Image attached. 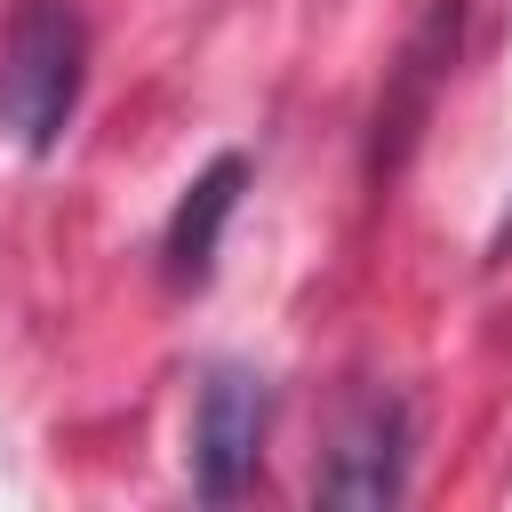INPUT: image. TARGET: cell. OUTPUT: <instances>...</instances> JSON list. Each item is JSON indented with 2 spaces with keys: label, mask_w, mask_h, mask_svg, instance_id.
Returning <instances> with one entry per match:
<instances>
[{
  "label": "cell",
  "mask_w": 512,
  "mask_h": 512,
  "mask_svg": "<svg viewBox=\"0 0 512 512\" xmlns=\"http://www.w3.org/2000/svg\"><path fill=\"white\" fill-rule=\"evenodd\" d=\"M88 88V24L72 0H16L0 40V136L16 152H56Z\"/></svg>",
  "instance_id": "obj_1"
},
{
  "label": "cell",
  "mask_w": 512,
  "mask_h": 512,
  "mask_svg": "<svg viewBox=\"0 0 512 512\" xmlns=\"http://www.w3.org/2000/svg\"><path fill=\"white\" fill-rule=\"evenodd\" d=\"M272 432V384L248 360H208L192 392V496L232 504Z\"/></svg>",
  "instance_id": "obj_2"
},
{
  "label": "cell",
  "mask_w": 512,
  "mask_h": 512,
  "mask_svg": "<svg viewBox=\"0 0 512 512\" xmlns=\"http://www.w3.org/2000/svg\"><path fill=\"white\" fill-rule=\"evenodd\" d=\"M312 496L320 504H400L408 496V408L392 392L352 408V424L336 432Z\"/></svg>",
  "instance_id": "obj_3"
},
{
  "label": "cell",
  "mask_w": 512,
  "mask_h": 512,
  "mask_svg": "<svg viewBox=\"0 0 512 512\" xmlns=\"http://www.w3.org/2000/svg\"><path fill=\"white\" fill-rule=\"evenodd\" d=\"M240 192H248V160H240V152H216V160L184 184V200L168 208L160 272H168V288H176V296H192V288H208V280H216V248H224V224H232Z\"/></svg>",
  "instance_id": "obj_4"
},
{
  "label": "cell",
  "mask_w": 512,
  "mask_h": 512,
  "mask_svg": "<svg viewBox=\"0 0 512 512\" xmlns=\"http://www.w3.org/2000/svg\"><path fill=\"white\" fill-rule=\"evenodd\" d=\"M488 264H512V200H504V216H496V232H488Z\"/></svg>",
  "instance_id": "obj_5"
}]
</instances>
